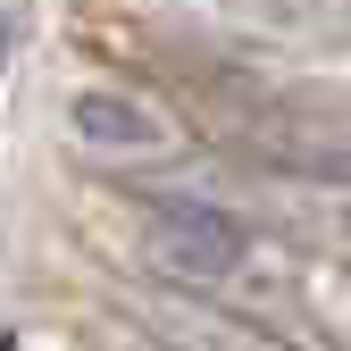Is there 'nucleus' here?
Segmentation results:
<instances>
[{
    "label": "nucleus",
    "mask_w": 351,
    "mask_h": 351,
    "mask_svg": "<svg viewBox=\"0 0 351 351\" xmlns=\"http://www.w3.org/2000/svg\"><path fill=\"white\" fill-rule=\"evenodd\" d=\"M134 226H143L151 268H167L193 293H251L268 268V234L234 201H209V193H151L134 209Z\"/></svg>",
    "instance_id": "f257e3e1"
},
{
    "label": "nucleus",
    "mask_w": 351,
    "mask_h": 351,
    "mask_svg": "<svg viewBox=\"0 0 351 351\" xmlns=\"http://www.w3.org/2000/svg\"><path fill=\"white\" fill-rule=\"evenodd\" d=\"M67 134H75L84 151H109V159H151V151L176 143V134H167V117H159L151 101L109 93V84H84V93H67Z\"/></svg>",
    "instance_id": "f03ea898"
}]
</instances>
